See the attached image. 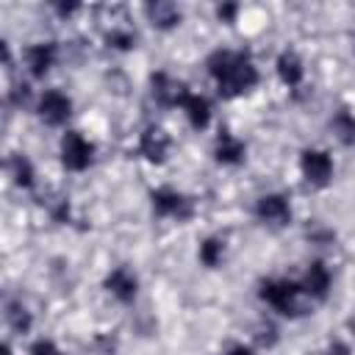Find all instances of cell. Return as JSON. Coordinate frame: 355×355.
Returning <instances> with one entry per match:
<instances>
[{
	"mask_svg": "<svg viewBox=\"0 0 355 355\" xmlns=\"http://www.w3.org/2000/svg\"><path fill=\"white\" fill-rule=\"evenodd\" d=\"M8 175H11V180L19 189H31L33 186V178H36V169H33V164H31V158L25 153H14L8 158Z\"/></svg>",
	"mask_w": 355,
	"mask_h": 355,
	"instance_id": "e0dca14e",
	"label": "cell"
},
{
	"mask_svg": "<svg viewBox=\"0 0 355 355\" xmlns=\"http://www.w3.org/2000/svg\"><path fill=\"white\" fill-rule=\"evenodd\" d=\"M31 355H64L53 341H47V338H39L33 347H31Z\"/></svg>",
	"mask_w": 355,
	"mask_h": 355,
	"instance_id": "44dd1931",
	"label": "cell"
},
{
	"mask_svg": "<svg viewBox=\"0 0 355 355\" xmlns=\"http://www.w3.org/2000/svg\"><path fill=\"white\" fill-rule=\"evenodd\" d=\"M180 111L186 114V119H189V125H191L194 130H205L208 122H211V103H208L202 94L189 92V97L183 100Z\"/></svg>",
	"mask_w": 355,
	"mask_h": 355,
	"instance_id": "5bb4252c",
	"label": "cell"
},
{
	"mask_svg": "<svg viewBox=\"0 0 355 355\" xmlns=\"http://www.w3.org/2000/svg\"><path fill=\"white\" fill-rule=\"evenodd\" d=\"M94 161V144L80 130H67L61 136V164L69 172H83Z\"/></svg>",
	"mask_w": 355,
	"mask_h": 355,
	"instance_id": "3957f363",
	"label": "cell"
},
{
	"mask_svg": "<svg viewBox=\"0 0 355 355\" xmlns=\"http://www.w3.org/2000/svg\"><path fill=\"white\" fill-rule=\"evenodd\" d=\"M197 258H200V263L205 269H216L222 263V258H225V239H219V236L202 239V244L197 250Z\"/></svg>",
	"mask_w": 355,
	"mask_h": 355,
	"instance_id": "ac0fdd59",
	"label": "cell"
},
{
	"mask_svg": "<svg viewBox=\"0 0 355 355\" xmlns=\"http://www.w3.org/2000/svg\"><path fill=\"white\" fill-rule=\"evenodd\" d=\"M147 17L161 31H169V28L180 25V8L175 3H150L147 6Z\"/></svg>",
	"mask_w": 355,
	"mask_h": 355,
	"instance_id": "2e32d148",
	"label": "cell"
},
{
	"mask_svg": "<svg viewBox=\"0 0 355 355\" xmlns=\"http://www.w3.org/2000/svg\"><path fill=\"white\" fill-rule=\"evenodd\" d=\"M244 153H247V147H244V141H241L236 133L219 130L216 144H214V161H216V164H222V166H236V164L244 161Z\"/></svg>",
	"mask_w": 355,
	"mask_h": 355,
	"instance_id": "4fadbf2b",
	"label": "cell"
},
{
	"mask_svg": "<svg viewBox=\"0 0 355 355\" xmlns=\"http://www.w3.org/2000/svg\"><path fill=\"white\" fill-rule=\"evenodd\" d=\"M36 114H39V119H42L44 125L58 128V125H64V122L69 119V114H72V100H69V94H64L61 89H47V92L39 97V103H36Z\"/></svg>",
	"mask_w": 355,
	"mask_h": 355,
	"instance_id": "52a82bcc",
	"label": "cell"
},
{
	"mask_svg": "<svg viewBox=\"0 0 355 355\" xmlns=\"http://www.w3.org/2000/svg\"><path fill=\"white\" fill-rule=\"evenodd\" d=\"M324 355H352V349H349V344H344V341H330L327 344V349H324Z\"/></svg>",
	"mask_w": 355,
	"mask_h": 355,
	"instance_id": "7402d4cb",
	"label": "cell"
},
{
	"mask_svg": "<svg viewBox=\"0 0 355 355\" xmlns=\"http://www.w3.org/2000/svg\"><path fill=\"white\" fill-rule=\"evenodd\" d=\"M236 11H239V6H219V8H216V17H219L222 22H233Z\"/></svg>",
	"mask_w": 355,
	"mask_h": 355,
	"instance_id": "603a6c76",
	"label": "cell"
},
{
	"mask_svg": "<svg viewBox=\"0 0 355 355\" xmlns=\"http://www.w3.org/2000/svg\"><path fill=\"white\" fill-rule=\"evenodd\" d=\"M105 291L119 302H133L139 294V277L128 266H116L105 275Z\"/></svg>",
	"mask_w": 355,
	"mask_h": 355,
	"instance_id": "30bf717a",
	"label": "cell"
},
{
	"mask_svg": "<svg viewBox=\"0 0 355 355\" xmlns=\"http://www.w3.org/2000/svg\"><path fill=\"white\" fill-rule=\"evenodd\" d=\"M277 75L286 86H300L302 78H305V67H302V58L294 53V50H283L277 55Z\"/></svg>",
	"mask_w": 355,
	"mask_h": 355,
	"instance_id": "9a60e30c",
	"label": "cell"
},
{
	"mask_svg": "<svg viewBox=\"0 0 355 355\" xmlns=\"http://www.w3.org/2000/svg\"><path fill=\"white\" fill-rule=\"evenodd\" d=\"M6 322H8L11 330H17V333H28L31 324H33L31 311H28L22 302H8V305H6Z\"/></svg>",
	"mask_w": 355,
	"mask_h": 355,
	"instance_id": "ffe728a7",
	"label": "cell"
},
{
	"mask_svg": "<svg viewBox=\"0 0 355 355\" xmlns=\"http://www.w3.org/2000/svg\"><path fill=\"white\" fill-rule=\"evenodd\" d=\"M219 94L225 100L241 97L247 92H252L261 80L258 67L252 64V58L247 53H236V50H214L205 61Z\"/></svg>",
	"mask_w": 355,
	"mask_h": 355,
	"instance_id": "6da1fadb",
	"label": "cell"
},
{
	"mask_svg": "<svg viewBox=\"0 0 355 355\" xmlns=\"http://www.w3.org/2000/svg\"><path fill=\"white\" fill-rule=\"evenodd\" d=\"M300 286H302V291H305L311 300H324V297L330 294L333 275H330V269H327L322 261H313V263H308L305 277L300 280Z\"/></svg>",
	"mask_w": 355,
	"mask_h": 355,
	"instance_id": "8fae6325",
	"label": "cell"
},
{
	"mask_svg": "<svg viewBox=\"0 0 355 355\" xmlns=\"http://www.w3.org/2000/svg\"><path fill=\"white\" fill-rule=\"evenodd\" d=\"M258 297L269 308H275L277 313H283V316H300V313H305V297L308 294L294 280H263L261 288H258Z\"/></svg>",
	"mask_w": 355,
	"mask_h": 355,
	"instance_id": "7a4b0ae2",
	"label": "cell"
},
{
	"mask_svg": "<svg viewBox=\"0 0 355 355\" xmlns=\"http://www.w3.org/2000/svg\"><path fill=\"white\" fill-rule=\"evenodd\" d=\"M169 144H172V139H169V133L164 128L147 125L144 133H141V139H139V153L150 164H164L166 161V153H169Z\"/></svg>",
	"mask_w": 355,
	"mask_h": 355,
	"instance_id": "9c48e42d",
	"label": "cell"
},
{
	"mask_svg": "<svg viewBox=\"0 0 355 355\" xmlns=\"http://www.w3.org/2000/svg\"><path fill=\"white\" fill-rule=\"evenodd\" d=\"M255 219L272 230H280L291 222V202L286 194H277V191H269V194H261L255 200V208H252Z\"/></svg>",
	"mask_w": 355,
	"mask_h": 355,
	"instance_id": "8992f818",
	"label": "cell"
},
{
	"mask_svg": "<svg viewBox=\"0 0 355 355\" xmlns=\"http://www.w3.org/2000/svg\"><path fill=\"white\" fill-rule=\"evenodd\" d=\"M225 355H252V349H250L247 344H233V347H230Z\"/></svg>",
	"mask_w": 355,
	"mask_h": 355,
	"instance_id": "cb8c5ba5",
	"label": "cell"
},
{
	"mask_svg": "<svg viewBox=\"0 0 355 355\" xmlns=\"http://www.w3.org/2000/svg\"><path fill=\"white\" fill-rule=\"evenodd\" d=\"M330 128L341 144H355V116L347 108L336 111V116L330 119Z\"/></svg>",
	"mask_w": 355,
	"mask_h": 355,
	"instance_id": "d6986e66",
	"label": "cell"
},
{
	"mask_svg": "<svg viewBox=\"0 0 355 355\" xmlns=\"http://www.w3.org/2000/svg\"><path fill=\"white\" fill-rule=\"evenodd\" d=\"M300 172H302V178H305L308 186L324 189V186H330L336 166H333V158H330L327 150L308 147V150L300 153Z\"/></svg>",
	"mask_w": 355,
	"mask_h": 355,
	"instance_id": "277c9868",
	"label": "cell"
},
{
	"mask_svg": "<svg viewBox=\"0 0 355 355\" xmlns=\"http://www.w3.org/2000/svg\"><path fill=\"white\" fill-rule=\"evenodd\" d=\"M150 202H153V214L161 216V219H178V222H186V219L194 214L191 200H189L183 191L169 189V186L155 189V191L150 194Z\"/></svg>",
	"mask_w": 355,
	"mask_h": 355,
	"instance_id": "5b68a950",
	"label": "cell"
},
{
	"mask_svg": "<svg viewBox=\"0 0 355 355\" xmlns=\"http://www.w3.org/2000/svg\"><path fill=\"white\" fill-rule=\"evenodd\" d=\"M153 97L161 103V105H183V100L189 97V89L180 83V80H175V78H169L166 72H155L153 75Z\"/></svg>",
	"mask_w": 355,
	"mask_h": 355,
	"instance_id": "7c38bea8",
	"label": "cell"
},
{
	"mask_svg": "<svg viewBox=\"0 0 355 355\" xmlns=\"http://www.w3.org/2000/svg\"><path fill=\"white\" fill-rule=\"evenodd\" d=\"M22 58H25V67L33 78H44L58 58V47H55V42H33L25 47Z\"/></svg>",
	"mask_w": 355,
	"mask_h": 355,
	"instance_id": "ba28073f",
	"label": "cell"
}]
</instances>
